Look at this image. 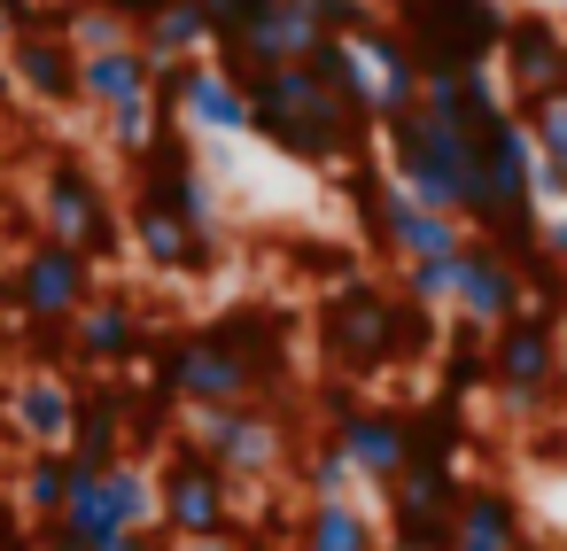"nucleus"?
<instances>
[{
	"label": "nucleus",
	"instance_id": "nucleus-29",
	"mask_svg": "<svg viewBox=\"0 0 567 551\" xmlns=\"http://www.w3.org/2000/svg\"><path fill=\"white\" fill-rule=\"evenodd\" d=\"M520 125H528V148H536V164L567 179V94H551V102L520 110Z\"/></svg>",
	"mask_w": 567,
	"mask_h": 551
},
{
	"label": "nucleus",
	"instance_id": "nucleus-8",
	"mask_svg": "<svg viewBox=\"0 0 567 551\" xmlns=\"http://www.w3.org/2000/svg\"><path fill=\"white\" fill-rule=\"evenodd\" d=\"M482 381H489L513 412L551 404V388H559V319L520 311V319H505L497 334H482Z\"/></svg>",
	"mask_w": 567,
	"mask_h": 551
},
{
	"label": "nucleus",
	"instance_id": "nucleus-25",
	"mask_svg": "<svg viewBox=\"0 0 567 551\" xmlns=\"http://www.w3.org/2000/svg\"><path fill=\"white\" fill-rule=\"evenodd\" d=\"M203 48H218V40H210V24H203V9H195V0H172V9H156V17L141 24V55H148L156 71L195 63Z\"/></svg>",
	"mask_w": 567,
	"mask_h": 551
},
{
	"label": "nucleus",
	"instance_id": "nucleus-33",
	"mask_svg": "<svg viewBox=\"0 0 567 551\" xmlns=\"http://www.w3.org/2000/svg\"><path fill=\"white\" fill-rule=\"evenodd\" d=\"M102 9H117V17H133V24H148L156 9H172V0H102Z\"/></svg>",
	"mask_w": 567,
	"mask_h": 551
},
{
	"label": "nucleus",
	"instance_id": "nucleus-30",
	"mask_svg": "<svg viewBox=\"0 0 567 551\" xmlns=\"http://www.w3.org/2000/svg\"><path fill=\"white\" fill-rule=\"evenodd\" d=\"M350 489H358V466H350L334 443L303 450V497H311V505H327V497H350Z\"/></svg>",
	"mask_w": 567,
	"mask_h": 551
},
{
	"label": "nucleus",
	"instance_id": "nucleus-27",
	"mask_svg": "<svg viewBox=\"0 0 567 551\" xmlns=\"http://www.w3.org/2000/svg\"><path fill=\"white\" fill-rule=\"evenodd\" d=\"M55 32H63L79 55H110V48H133V40H141V24L117 17V9H102V0H71V9L55 17Z\"/></svg>",
	"mask_w": 567,
	"mask_h": 551
},
{
	"label": "nucleus",
	"instance_id": "nucleus-37",
	"mask_svg": "<svg viewBox=\"0 0 567 551\" xmlns=\"http://www.w3.org/2000/svg\"><path fill=\"white\" fill-rule=\"evenodd\" d=\"M48 551H79V543H63V536H48Z\"/></svg>",
	"mask_w": 567,
	"mask_h": 551
},
{
	"label": "nucleus",
	"instance_id": "nucleus-2",
	"mask_svg": "<svg viewBox=\"0 0 567 551\" xmlns=\"http://www.w3.org/2000/svg\"><path fill=\"white\" fill-rule=\"evenodd\" d=\"M381 148H389V179L412 202L474 226V202H482V125L466 110H427L420 102L412 117L381 125Z\"/></svg>",
	"mask_w": 567,
	"mask_h": 551
},
{
	"label": "nucleus",
	"instance_id": "nucleus-23",
	"mask_svg": "<svg viewBox=\"0 0 567 551\" xmlns=\"http://www.w3.org/2000/svg\"><path fill=\"white\" fill-rule=\"evenodd\" d=\"M148 94H156V63L141 55V40L110 48V55H79V102H94L102 117L125 102H148Z\"/></svg>",
	"mask_w": 567,
	"mask_h": 551
},
{
	"label": "nucleus",
	"instance_id": "nucleus-12",
	"mask_svg": "<svg viewBox=\"0 0 567 551\" xmlns=\"http://www.w3.org/2000/svg\"><path fill=\"white\" fill-rule=\"evenodd\" d=\"M451 311L474 326V334H497L505 319H520L528 311V272L497 249V241H482V233H466V249H458V295H451Z\"/></svg>",
	"mask_w": 567,
	"mask_h": 551
},
{
	"label": "nucleus",
	"instance_id": "nucleus-6",
	"mask_svg": "<svg viewBox=\"0 0 567 551\" xmlns=\"http://www.w3.org/2000/svg\"><path fill=\"white\" fill-rule=\"evenodd\" d=\"M396 32L412 40L420 71H489L505 48L497 0H396Z\"/></svg>",
	"mask_w": 567,
	"mask_h": 551
},
{
	"label": "nucleus",
	"instance_id": "nucleus-26",
	"mask_svg": "<svg viewBox=\"0 0 567 551\" xmlns=\"http://www.w3.org/2000/svg\"><path fill=\"white\" fill-rule=\"evenodd\" d=\"M125 396H79V427H71V458L79 466H117L125 458Z\"/></svg>",
	"mask_w": 567,
	"mask_h": 551
},
{
	"label": "nucleus",
	"instance_id": "nucleus-34",
	"mask_svg": "<svg viewBox=\"0 0 567 551\" xmlns=\"http://www.w3.org/2000/svg\"><path fill=\"white\" fill-rule=\"evenodd\" d=\"M9 9H17V17H24V32H32V24H40V9H55V0H9Z\"/></svg>",
	"mask_w": 567,
	"mask_h": 551
},
{
	"label": "nucleus",
	"instance_id": "nucleus-11",
	"mask_svg": "<svg viewBox=\"0 0 567 551\" xmlns=\"http://www.w3.org/2000/svg\"><path fill=\"white\" fill-rule=\"evenodd\" d=\"M40 218H48V241H63V249H79V257H117V210H110V195H102V179L86 171V164H55L48 171V187H40Z\"/></svg>",
	"mask_w": 567,
	"mask_h": 551
},
{
	"label": "nucleus",
	"instance_id": "nucleus-36",
	"mask_svg": "<svg viewBox=\"0 0 567 551\" xmlns=\"http://www.w3.org/2000/svg\"><path fill=\"white\" fill-rule=\"evenodd\" d=\"M0 551H24V536H17V520H0Z\"/></svg>",
	"mask_w": 567,
	"mask_h": 551
},
{
	"label": "nucleus",
	"instance_id": "nucleus-16",
	"mask_svg": "<svg viewBox=\"0 0 567 551\" xmlns=\"http://www.w3.org/2000/svg\"><path fill=\"white\" fill-rule=\"evenodd\" d=\"M497 55H505V94L520 110L567 94V24H551V17H505V48Z\"/></svg>",
	"mask_w": 567,
	"mask_h": 551
},
{
	"label": "nucleus",
	"instance_id": "nucleus-3",
	"mask_svg": "<svg viewBox=\"0 0 567 551\" xmlns=\"http://www.w3.org/2000/svg\"><path fill=\"white\" fill-rule=\"evenodd\" d=\"M249 319L257 311H234L203 334H179L164 342L148 365H156V396H179L187 412H218V404H257L280 373V357L265 342H249Z\"/></svg>",
	"mask_w": 567,
	"mask_h": 551
},
{
	"label": "nucleus",
	"instance_id": "nucleus-10",
	"mask_svg": "<svg viewBox=\"0 0 567 551\" xmlns=\"http://www.w3.org/2000/svg\"><path fill=\"white\" fill-rule=\"evenodd\" d=\"M156 528L179 543V536H234V481L195 450L179 443L172 466L156 474Z\"/></svg>",
	"mask_w": 567,
	"mask_h": 551
},
{
	"label": "nucleus",
	"instance_id": "nucleus-4",
	"mask_svg": "<svg viewBox=\"0 0 567 551\" xmlns=\"http://www.w3.org/2000/svg\"><path fill=\"white\" fill-rule=\"evenodd\" d=\"M156 528V474L141 458H117V466H79L71 458V505L48 536L79 543V551H102L110 536H141Z\"/></svg>",
	"mask_w": 567,
	"mask_h": 551
},
{
	"label": "nucleus",
	"instance_id": "nucleus-24",
	"mask_svg": "<svg viewBox=\"0 0 567 551\" xmlns=\"http://www.w3.org/2000/svg\"><path fill=\"white\" fill-rule=\"evenodd\" d=\"M296 551H381V543H373V512H365L358 497H327V505H303Z\"/></svg>",
	"mask_w": 567,
	"mask_h": 551
},
{
	"label": "nucleus",
	"instance_id": "nucleus-21",
	"mask_svg": "<svg viewBox=\"0 0 567 551\" xmlns=\"http://www.w3.org/2000/svg\"><path fill=\"white\" fill-rule=\"evenodd\" d=\"M9 419H17V435H24L32 450H71V427H79V388H71V381H55V373H32V381H17Z\"/></svg>",
	"mask_w": 567,
	"mask_h": 551
},
{
	"label": "nucleus",
	"instance_id": "nucleus-7",
	"mask_svg": "<svg viewBox=\"0 0 567 551\" xmlns=\"http://www.w3.org/2000/svg\"><path fill=\"white\" fill-rule=\"evenodd\" d=\"M350 195H358L365 233H373V241H381V257H396V264H435V257H458V249H466V226H458V218H443V210L412 202V195H404L389 171H373V164H358Z\"/></svg>",
	"mask_w": 567,
	"mask_h": 551
},
{
	"label": "nucleus",
	"instance_id": "nucleus-1",
	"mask_svg": "<svg viewBox=\"0 0 567 551\" xmlns=\"http://www.w3.org/2000/svg\"><path fill=\"white\" fill-rule=\"evenodd\" d=\"M241 94H249V133H265L280 156H296V164H358L365 156V133H373V117H358L327 79H319V63H280V71H249V79H234Z\"/></svg>",
	"mask_w": 567,
	"mask_h": 551
},
{
	"label": "nucleus",
	"instance_id": "nucleus-28",
	"mask_svg": "<svg viewBox=\"0 0 567 551\" xmlns=\"http://www.w3.org/2000/svg\"><path fill=\"white\" fill-rule=\"evenodd\" d=\"M17 505L55 528L63 505H71V450H32V466H24V481H17Z\"/></svg>",
	"mask_w": 567,
	"mask_h": 551
},
{
	"label": "nucleus",
	"instance_id": "nucleus-18",
	"mask_svg": "<svg viewBox=\"0 0 567 551\" xmlns=\"http://www.w3.org/2000/svg\"><path fill=\"white\" fill-rule=\"evenodd\" d=\"M133 249L156 264V272H172V280H187V272H210L218 264V241L210 233H195V226H179L156 195H141L133 187Z\"/></svg>",
	"mask_w": 567,
	"mask_h": 551
},
{
	"label": "nucleus",
	"instance_id": "nucleus-19",
	"mask_svg": "<svg viewBox=\"0 0 567 551\" xmlns=\"http://www.w3.org/2000/svg\"><path fill=\"white\" fill-rule=\"evenodd\" d=\"M9 71H17V86L40 94V102H79V48H71L55 24L17 32V40H9Z\"/></svg>",
	"mask_w": 567,
	"mask_h": 551
},
{
	"label": "nucleus",
	"instance_id": "nucleus-20",
	"mask_svg": "<svg viewBox=\"0 0 567 551\" xmlns=\"http://www.w3.org/2000/svg\"><path fill=\"white\" fill-rule=\"evenodd\" d=\"M71 350H79V365H133L141 357V311H133V295H94L79 319H71Z\"/></svg>",
	"mask_w": 567,
	"mask_h": 551
},
{
	"label": "nucleus",
	"instance_id": "nucleus-31",
	"mask_svg": "<svg viewBox=\"0 0 567 551\" xmlns=\"http://www.w3.org/2000/svg\"><path fill=\"white\" fill-rule=\"evenodd\" d=\"M195 9H203V24H210V40L226 48V40H234V32H241V24H249V17L265 9V0H195Z\"/></svg>",
	"mask_w": 567,
	"mask_h": 551
},
{
	"label": "nucleus",
	"instance_id": "nucleus-5",
	"mask_svg": "<svg viewBox=\"0 0 567 551\" xmlns=\"http://www.w3.org/2000/svg\"><path fill=\"white\" fill-rule=\"evenodd\" d=\"M319 342L350 365V373H373V365H396L427 342V319L420 303H396L381 288H342L327 311H319Z\"/></svg>",
	"mask_w": 567,
	"mask_h": 551
},
{
	"label": "nucleus",
	"instance_id": "nucleus-13",
	"mask_svg": "<svg viewBox=\"0 0 567 551\" xmlns=\"http://www.w3.org/2000/svg\"><path fill=\"white\" fill-rule=\"evenodd\" d=\"M94 257L63 249V241H40L24 264H17V311L40 319V326H71L86 303H94Z\"/></svg>",
	"mask_w": 567,
	"mask_h": 551
},
{
	"label": "nucleus",
	"instance_id": "nucleus-38",
	"mask_svg": "<svg viewBox=\"0 0 567 551\" xmlns=\"http://www.w3.org/2000/svg\"><path fill=\"white\" fill-rule=\"evenodd\" d=\"M551 9H559V17H567V0H551Z\"/></svg>",
	"mask_w": 567,
	"mask_h": 551
},
{
	"label": "nucleus",
	"instance_id": "nucleus-15",
	"mask_svg": "<svg viewBox=\"0 0 567 551\" xmlns=\"http://www.w3.org/2000/svg\"><path fill=\"white\" fill-rule=\"evenodd\" d=\"M327 443L358 466V481H381L389 489L412 466V412H396V404H342V419H334Z\"/></svg>",
	"mask_w": 567,
	"mask_h": 551
},
{
	"label": "nucleus",
	"instance_id": "nucleus-17",
	"mask_svg": "<svg viewBox=\"0 0 567 551\" xmlns=\"http://www.w3.org/2000/svg\"><path fill=\"white\" fill-rule=\"evenodd\" d=\"M350 48H358V63H365V79H373V117H381V125H389V117H412V110H420V86H427L412 40H404L396 24H365Z\"/></svg>",
	"mask_w": 567,
	"mask_h": 551
},
{
	"label": "nucleus",
	"instance_id": "nucleus-22",
	"mask_svg": "<svg viewBox=\"0 0 567 551\" xmlns=\"http://www.w3.org/2000/svg\"><path fill=\"white\" fill-rule=\"evenodd\" d=\"M451 551H520V505H513L505 481H474V489H458Z\"/></svg>",
	"mask_w": 567,
	"mask_h": 551
},
{
	"label": "nucleus",
	"instance_id": "nucleus-9",
	"mask_svg": "<svg viewBox=\"0 0 567 551\" xmlns=\"http://www.w3.org/2000/svg\"><path fill=\"white\" fill-rule=\"evenodd\" d=\"M187 443L226 474V481H265L288 466V419L265 404H218V412H187Z\"/></svg>",
	"mask_w": 567,
	"mask_h": 551
},
{
	"label": "nucleus",
	"instance_id": "nucleus-14",
	"mask_svg": "<svg viewBox=\"0 0 567 551\" xmlns=\"http://www.w3.org/2000/svg\"><path fill=\"white\" fill-rule=\"evenodd\" d=\"M156 102L172 110V117H187L195 133H249V94L234 86V71L226 63H172V71H156Z\"/></svg>",
	"mask_w": 567,
	"mask_h": 551
},
{
	"label": "nucleus",
	"instance_id": "nucleus-32",
	"mask_svg": "<svg viewBox=\"0 0 567 551\" xmlns=\"http://www.w3.org/2000/svg\"><path fill=\"white\" fill-rule=\"evenodd\" d=\"M164 551H249L241 536H179V543H164Z\"/></svg>",
	"mask_w": 567,
	"mask_h": 551
},
{
	"label": "nucleus",
	"instance_id": "nucleus-35",
	"mask_svg": "<svg viewBox=\"0 0 567 551\" xmlns=\"http://www.w3.org/2000/svg\"><path fill=\"white\" fill-rule=\"evenodd\" d=\"M544 249H551V257H567V218H559V226H544Z\"/></svg>",
	"mask_w": 567,
	"mask_h": 551
}]
</instances>
